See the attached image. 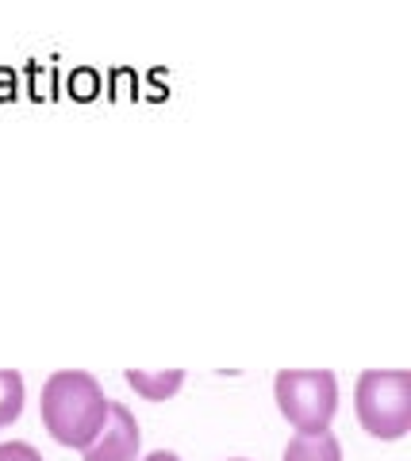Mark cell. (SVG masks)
I'll list each match as a JSON object with an SVG mask.
<instances>
[{"instance_id": "6da1fadb", "label": "cell", "mask_w": 411, "mask_h": 461, "mask_svg": "<svg viewBox=\"0 0 411 461\" xmlns=\"http://www.w3.org/2000/svg\"><path fill=\"white\" fill-rule=\"evenodd\" d=\"M108 403L112 400L104 396V388L93 373L58 369L42 384L39 415L54 442L69 446V450H85L101 435V427L108 420Z\"/></svg>"}, {"instance_id": "7a4b0ae2", "label": "cell", "mask_w": 411, "mask_h": 461, "mask_svg": "<svg viewBox=\"0 0 411 461\" xmlns=\"http://www.w3.org/2000/svg\"><path fill=\"white\" fill-rule=\"evenodd\" d=\"M358 423L380 442H396L411 430V373L407 369H365L353 388Z\"/></svg>"}, {"instance_id": "3957f363", "label": "cell", "mask_w": 411, "mask_h": 461, "mask_svg": "<svg viewBox=\"0 0 411 461\" xmlns=\"http://www.w3.org/2000/svg\"><path fill=\"white\" fill-rule=\"evenodd\" d=\"M281 415L300 435H327L338 408V381L331 369H281L273 381Z\"/></svg>"}, {"instance_id": "277c9868", "label": "cell", "mask_w": 411, "mask_h": 461, "mask_svg": "<svg viewBox=\"0 0 411 461\" xmlns=\"http://www.w3.org/2000/svg\"><path fill=\"white\" fill-rule=\"evenodd\" d=\"M138 442H143V435H138L131 408L112 400L101 435L93 438V446H85L81 454L85 461H138Z\"/></svg>"}, {"instance_id": "5b68a950", "label": "cell", "mask_w": 411, "mask_h": 461, "mask_svg": "<svg viewBox=\"0 0 411 461\" xmlns=\"http://www.w3.org/2000/svg\"><path fill=\"white\" fill-rule=\"evenodd\" d=\"M123 381L135 388L143 400H169L185 384V373L181 369H162V373H143V369H127Z\"/></svg>"}, {"instance_id": "8992f818", "label": "cell", "mask_w": 411, "mask_h": 461, "mask_svg": "<svg viewBox=\"0 0 411 461\" xmlns=\"http://www.w3.org/2000/svg\"><path fill=\"white\" fill-rule=\"evenodd\" d=\"M285 461H343V446L331 435H296L285 446Z\"/></svg>"}, {"instance_id": "52a82bcc", "label": "cell", "mask_w": 411, "mask_h": 461, "mask_svg": "<svg viewBox=\"0 0 411 461\" xmlns=\"http://www.w3.org/2000/svg\"><path fill=\"white\" fill-rule=\"evenodd\" d=\"M23 411V377L16 369H0V427L16 423Z\"/></svg>"}, {"instance_id": "ba28073f", "label": "cell", "mask_w": 411, "mask_h": 461, "mask_svg": "<svg viewBox=\"0 0 411 461\" xmlns=\"http://www.w3.org/2000/svg\"><path fill=\"white\" fill-rule=\"evenodd\" d=\"M0 461H42L31 442H0Z\"/></svg>"}, {"instance_id": "9c48e42d", "label": "cell", "mask_w": 411, "mask_h": 461, "mask_svg": "<svg viewBox=\"0 0 411 461\" xmlns=\"http://www.w3.org/2000/svg\"><path fill=\"white\" fill-rule=\"evenodd\" d=\"M143 461H181V457L169 454V450H158V454H150V457H143Z\"/></svg>"}, {"instance_id": "30bf717a", "label": "cell", "mask_w": 411, "mask_h": 461, "mask_svg": "<svg viewBox=\"0 0 411 461\" xmlns=\"http://www.w3.org/2000/svg\"><path fill=\"white\" fill-rule=\"evenodd\" d=\"M235 461H243V457H235Z\"/></svg>"}]
</instances>
